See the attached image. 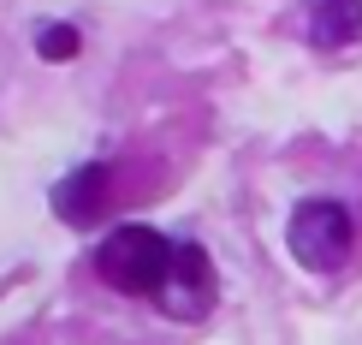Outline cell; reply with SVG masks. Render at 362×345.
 I'll list each match as a JSON object with an SVG mask.
<instances>
[{
	"label": "cell",
	"instance_id": "6da1fadb",
	"mask_svg": "<svg viewBox=\"0 0 362 345\" xmlns=\"http://www.w3.org/2000/svg\"><path fill=\"white\" fill-rule=\"evenodd\" d=\"M173 256H178V244H167L155 227H113L95 250V280L125 298H160Z\"/></svg>",
	"mask_w": 362,
	"mask_h": 345
},
{
	"label": "cell",
	"instance_id": "7a4b0ae2",
	"mask_svg": "<svg viewBox=\"0 0 362 345\" xmlns=\"http://www.w3.org/2000/svg\"><path fill=\"white\" fill-rule=\"evenodd\" d=\"M285 244H291V256L309 268V274H344L356 256V220L351 208L333 203V197H309L291 208V220H285Z\"/></svg>",
	"mask_w": 362,
	"mask_h": 345
},
{
	"label": "cell",
	"instance_id": "3957f363",
	"mask_svg": "<svg viewBox=\"0 0 362 345\" xmlns=\"http://www.w3.org/2000/svg\"><path fill=\"white\" fill-rule=\"evenodd\" d=\"M160 310L178 322H196L214 310V268H208V250L202 244H178L173 256V274L160 286Z\"/></svg>",
	"mask_w": 362,
	"mask_h": 345
},
{
	"label": "cell",
	"instance_id": "277c9868",
	"mask_svg": "<svg viewBox=\"0 0 362 345\" xmlns=\"http://www.w3.org/2000/svg\"><path fill=\"white\" fill-rule=\"evenodd\" d=\"M107 197H113V167H83V173H71L66 185L54 191V208L66 220H78V227H89V220L107 208Z\"/></svg>",
	"mask_w": 362,
	"mask_h": 345
},
{
	"label": "cell",
	"instance_id": "5b68a950",
	"mask_svg": "<svg viewBox=\"0 0 362 345\" xmlns=\"http://www.w3.org/2000/svg\"><path fill=\"white\" fill-rule=\"evenodd\" d=\"M309 42L315 48H351V42H362V0H321L309 18Z\"/></svg>",
	"mask_w": 362,
	"mask_h": 345
},
{
	"label": "cell",
	"instance_id": "8992f818",
	"mask_svg": "<svg viewBox=\"0 0 362 345\" xmlns=\"http://www.w3.org/2000/svg\"><path fill=\"white\" fill-rule=\"evenodd\" d=\"M36 48H42V60H71V54H78V30H71V24H54V30H42Z\"/></svg>",
	"mask_w": 362,
	"mask_h": 345
}]
</instances>
